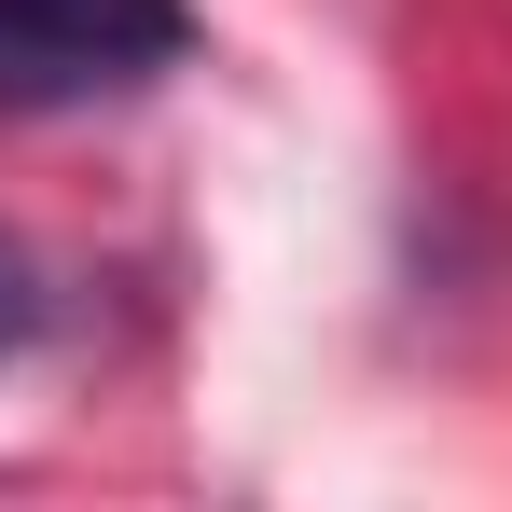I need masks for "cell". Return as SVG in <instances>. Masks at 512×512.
<instances>
[{"instance_id": "obj_1", "label": "cell", "mask_w": 512, "mask_h": 512, "mask_svg": "<svg viewBox=\"0 0 512 512\" xmlns=\"http://www.w3.org/2000/svg\"><path fill=\"white\" fill-rule=\"evenodd\" d=\"M194 56V0H0V125L84 111Z\"/></svg>"}, {"instance_id": "obj_2", "label": "cell", "mask_w": 512, "mask_h": 512, "mask_svg": "<svg viewBox=\"0 0 512 512\" xmlns=\"http://www.w3.org/2000/svg\"><path fill=\"white\" fill-rule=\"evenodd\" d=\"M42 333H56V277H42V263L0 236V374H14V360H28Z\"/></svg>"}]
</instances>
